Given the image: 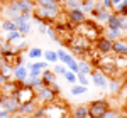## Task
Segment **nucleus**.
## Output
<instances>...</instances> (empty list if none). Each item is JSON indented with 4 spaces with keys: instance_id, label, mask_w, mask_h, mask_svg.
<instances>
[{
    "instance_id": "f257e3e1",
    "label": "nucleus",
    "mask_w": 127,
    "mask_h": 118,
    "mask_svg": "<svg viewBox=\"0 0 127 118\" xmlns=\"http://www.w3.org/2000/svg\"><path fill=\"white\" fill-rule=\"evenodd\" d=\"M19 84H17V89L12 93L15 98H17V101H19V105H22V103H29V101H34L36 99V91L32 88H29L27 84H24V83H20V81H17Z\"/></svg>"
},
{
    "instance_id": "f03ea898",
    "label": "nucleus",
    "mask_w": 127,
    "mask_h": 118,
    "mask_svg": "<svg viewBox=\"0 0 127 118\" xmlns=\"http://www.w3.org/2000/svg\"><path fill=\"white\" fill-rule=\"evenodd\" d=\"M107 110H108V101L95 99L88 105V118H102Z\"/></svg>"
},
{
    "instance_id": "7ed1b4c3",
    "label": "nucleus",
    "mask_w": 127,
    "mask_h": 118,
    "mask_svg": "<svg viewBox=\"0 0 127 118\" xmlns=\"http://www.w3.org/2000/svg\"><path fill=\"white\" fill-rule=\"evenodd\" d=\"M61 10H56V9H42V7H36L34 10V15H37L42 22H56V19L59 17Z\"/></svg>"
},
{
    "instance_id": "20e7f679",
    "label": "nucleus",
    "mask_w": 127,
    "mask_h": 118,
    "mask_svg": "<svg viewBox=\"0 0 127 118\" xmlns=\"http://www.w3.org/2000/svg\"><path fill=\"white\" fill-rule=\"evenodd\" d=\"M36 99H39L41 103H54L56 101V91L51 88V86H41L37 91H36Z\"/></svg>"
},
{
    "instance_id": "39448f33",
    "label": "nucleus",
    "mask_w": 127,
    "mask_h": 118,
    "mask_svg": "<svg viewBox=\"0 0 127 118\" xmlns=\"http://www.w3.org/2000/svg\"><path fill=\"white\" fill-rule=\"evenodd\" d=\"M19 101L17 98L14 96V95H10V96H0V108L7 110L10 115H15V113H19Z\"/></svg>"
},
{
    "instance_id": "423d86ee",
    "label": "nucleus",
    "mask_w": 127,
    "mask_h": 118,
    "mask_svg": "<svg viewBox=\"0 0 127 118\" xmlns=\"http://www.w3.org/2000/svg\"><path fill=\"white\" fill-rule=\"evenodd\" d=\"M66 19H68L69 24H75V25H81L83 22H87V15L81 12L80 9H75V10H68L66 14Z\"/></svg>"
},
{
    "instance_id": "0eeeda50",
    "label": "nucleus",
    "mask_w": 127,
    "mask_h": 118,
    "mask_svg": "<svg viewBox=\"0 0 127 118\" xmlns=\"http://www.w3.org/2000/svg\"><path fill=\"white\" fill-rule=\"evenodd\" d=\"M95 46H97V51H98L100 56H102V54L112 52V42H110L108 39H105L103 36H100L98 39H95Z\"/></svg>"
},
{
    "instance_id": "6e6552de",
    "label": "nucleus",
    "mask_w": 127,
    "mask_h": 118,
    "mask_svg": "<svg viewBox=\"0 0 127 118\" xmlns=\"http://www.w3.org/2000/svg\"><path fill=\"white\" fill-rule=\"evenodd\" d=\"M15 2H17V9H19L20 14H26V12L34 14V10L37 7L34 0H15Z\"/></svg>"
},
{
    "instance_id": "1a4fd4ad",
    "label": "nucleus",
    "mask_w": 127,
    "mask_h": 118,
    "mask_svg": "<svg viewBox=\"0 0 127 118\" xmlns=\"http://www.w3.org/2000/svg\"><path fill=\"white\" fill-rule=\"evenodd\" d=\"M90 74H92V81H93V84H95V86H98V88H102V89L107 88L108 79L105 78V76H103L100 71H92Z\"/></svg>"
},
{
    "instance_id": "9d476101",
    "label": "nucleus",
    "mask_w": 127,
    "mask_h": 118,
    "mask_svg": "<svg viewBox=\"0 0 127 118\" xmlns=\"http://www.w3.org/2000/svg\"><path fill=\"white\" fill-rule=\"evenodd\" d=\"M112 52H115L117 56H127V40L119 39L112 42Z\"/></svg>"
},
{
    "instance_id": "9b49d317",
    "label": "nucleus",
    "mask_w": 127,
    "mask_h": 118,
    "mask_svg": "<svg viewBox=\"0 0 127 118\" xmlns=\"http://www.w3.org/2000/svg\"><path fill=\"white\" fill-rule=\"evenodd\" d=\"M37 110V103H36V99L34 101H29V103H22L19 106V113L20 115H24V117H32V113Z\"/></svg>"
},
{
    "instance_id": "f8f14e48",
    "label": "nucleus",
    "mask_w": 127,
    "mask_h": 118,
    "mask_svg": "<svg viewBox=\"0 0 127 118\" xmlns=\"http://www.w3.org/2000/svg\"><path fill=\"white\" fill-rule=\"evenodd\" d=\"M27 76H29V73H27V68L26 66H15V68H12V78H15L17 81H20V83H24L26 79H27Z\"/></svg>"
},
{
    "instance_id": "ddd939ff",
    "label": "nucleus",
    "mask_w": 127,
    "mask_h": 118,
    "mask_svg": "<svg viewBox=\"0 0 127 118\" xmlns=\"http://www.w3.org/2000/svg\"><path fill=\"white\" fill-rule=\"evenodd\" d=\"M41 81H42L44 86H53V84L58 83V81H56V74H54L51 69H44V71L41 73Z\"/></svg>"
},
{
    "instance_id": "4468645a",
    "label": "nucleus",
    "mask_w": 127,
    "mask_h": 118,
    "mask_svg": "<svg viewBox=\"0 0 127 118\" xmlns=\"http://www.w3.org/2000/svg\"><path fill=\"white\" fill-rule=\"evenodd\" d=\"M64 110L58 106H48L44 108V118H64Z\"/></svg>"
},
{
    "instance_id": "2eb2a0df",
    "label": "nucleus",
    "mask_w": 127,
    "mask_h": 118,
    "mask_svg": "<svg viewBox=\"0 0 127 118\" xmlns=\"http://www.w3.org/2000/svg\"><path fill=\"white\" fill-rule=\"evenodd\" d=\"M36 5H37V7H42V9L61 10V0H37Z\"/></svg>"
},
{
    "instance_id": "dca6fc26",
    "label": "nucleus",
    "mask_w": 127,
    "mask_h": 118,
    "mask_svg": "<svg viewBox=\"0 0 127 118\" xmlns=\"http://www.w3.org/2000/svg\"><path fill=\"white\" fill-rule=\"evenodd\" d=\"M71 115H73V118H88V106L78 105L71 110Z\"/></svg>"
},
{
    "instance_id": "f3484780",
    "label": "nucleus",
    "mask_w": 127,
    "mask_h": 118,
    "mask_svg": "<svg viewBox=\"0 0 127 118\" xmlns=\"http://www.w3.org/2000/svg\"><path fill=\"white\" fill-rule=\"evenodd\" d=\"M103 37H105V39H108L110 42H114V40L122 39V32H120V30H117V29H107Z\"/></svg>"
},
{
    "instance_id": "a211bd4d",
    "label": "nucleus",
    "mask_w": 127,
    "mask_h": 118,
    "mask_svg": "<svg viewBox=\"0 0 127 118\" xmlns=\"http://www.w3.org/2000/svg\"><path fill=\"white\" fill-rule=\"evenodd\" d=\"M92 73V66H90V62H88L87 59H80L78 61V74H90Z\"/></svg>"
},
{
    "instance_id": "6ab92c4d",
    "label": "nucleus",
    "mask_w": 127,
    "mask_h": 118,
    "mask_svg": "<svg viewBox=\"0 0 127 118\" xmlns=\"http://www.w3.org/2000/svg\"><path fill=\"white\" fill-rule=\"evenodd\" d=\"M56 54H58V61H61V62H63L64 66H66L69 61L73 59V56H71L69 52H66L64 49H58V51H56Z\"/></svg>"
},
{
    "instance_id": "aec40b11",
    "label": "nucleus",
    "mask_w": 127,
    "mask_h": 118,
    "mask_svg": "<svg viewBox=\"0 0 127 118\" xmlns=\"http://www.w3.org/2000/svg\"><path fill=\"white\" fill-rule=\"evenodd\" d=\"M107 29H117L119 30V15L117 14H110L107 19Z\"/></svg>"
},
{
    "instance_id": "412c9836",
    "label": "nucleus",
    "mask_w": 127,
    "mask_h": 118,
    "mask_svg": "<svg viewBox=\"0 0 127 118\" xmlns=\"http://www.w3.org/2000/svg\"><path fill=\"white\" fill-rule=\"evenodd\" d=\"M42 58H44V61L46 62H54L56 64V61H58V54H56V51H42Z\"/></svg>"
},
{
    "instance_id": "4be33fe9",
    "label": "nucleus",
    "mask_w": 127,
    "mask_h": 118,
    "mask_svg": "<svg viewBox=\"0 0 127 118\" xmlns=\"http://www.w3.org/2000/svg\"><path fill=\"white\" fill-rule=\"evenodd\" d=\"M0 27H2V30H3V32H12V30H17V25H15L12 20H9V19H3V20H2Z\"/></svg>"
},
{
    "instance_id": "5701e85b",
    "label": "nucleus",
    "mask_w": 127,
    "mask_h": 118,
    "mask_svg": "<svg viewBox=\"0 0 127 118\" xmlns=\"http://www.w3.org/2000/svg\"><path fill=\"white\" fill-rule=\"evenodd\" d=\"M27 58L29 59H41L42 58V49L41 47H31L27 51Z\"/></svg>"
},
{
    "instance_id": "b1692460",
    "label": "nucleus",
    "mask_w": 127,
    "mask_h": 118,
    "mask_svg": "<svg viewBox=\"0 0 127 118\" xmlns=\"http://www.w3.org/2000/svg\"><path fill=\"white\" fill-rule=\"evenodd\" d=\"M69 93L73 96H80V95H85L87 93V86H81V84H75L69 88Z\"/></svg>"
},
{
    "instance_id": "393cba45",
    "label": "nucleus",
    "mask_w": 127,
    "mask_h": 118,
    "mask_svg": "<svg viewBox=\"0 0 127 118\" xmlns=\"http://www.w3.org/2000/svg\"><path fill=\"white\" fill-rule=\"evenodd\" d=\"M20 39H22V34H20V32H17V30L7 32V37H5V40H7V42H10V44H14L15 40H20Z\"/></svg>"
},
{
    "instance_id": "a878e982",
    "label": "nucleus",
    "mask_w": 127,
    "mask_h": 118,
    "mask_svg": "<svg viewBox=\"0 0 127 118\" xmlns=\"http://www.w3.org/2000/svg\"><path fill=\"white\" fill-rule=\"evenodd\" d=\"M122 81L120 79H115V78H112L110 79V93H119V89L122 88Z\"/></svg>"
},
{
    "instance_id": "bb28decb",
    "label": "nucleus",
    "mask_w": 127,
    "mask_h": 118,
    "mask_svg": "<svg viewBox=\"0 0 127 118\" xmlns=\"http://www.w3.org/2000/svg\"><path fill=\"white\" fill-rule=\"evenodd\" d=\"M17 32H20L22 36H27L31 32V22H24V24L17 25Z\"/></svg>"
},
{
    "instance_id": "cd10ccee",
    "label": "nucleus",
    "mask_w": 127,
    "mask_h": 118,
    "mask_svg": "<svg viewBox=\"0 0 127 118\" xmlns=\"http://www.w3.org/2000/svg\"><path fill=\"white\" fill-rule=\"evenodd\" d=\"M51 71H53L56 76H64V73H66L68 69H66V66H64V64H56V66L51 69Z\"/></svg>"
},
{
    "instance_id": "c85d7f7f",
    "label": "nucleus",
    "mask_w": 127,
    "mask_h": 118,
    "mask_svg": "<svg viewBox=\"0 0 127 118\" xmlns=\"http://www.w3.org/2000/svg\"><path fill=\"white\" fill-rule=\"evenodd\" d=\"M110 14H112L110 10H102V12H98L97 15H95V19H97L98 22H107V19H108Z\"/></svg>"
},
{
    "instance_id": "c756f323",
    "label": "nucleus",
    "mask_w": 127,
    "mask_h": 118,
    "mask_svg": "<svg viewBox=\"0 0 127 118\" xmlns=\"http://www.w3.org/2000/svg\"><path fill=\"white\" fill-rule=\"evenodd\" d=\"M66 69H69V71L75 73V74H78V61H76V59H71L68 64H66Z\"/></svg>"
},
{
    "instance_id": "7c9ffc66",
    "label": "nucleus",
    "mask_w": 127,
    "mask_h": 118,
    "mask_svg": "<svg viewBox=\"0 0 127 118\" xmlns=\"http://www.w3.org/2000/svg\"><path fill=\"white\" fill-rule=\"evenodd\" d=\"M119 30L124 34L127 32V17H122V15H119Z\"/></svg>"
},
{
    "instance_id": "2f4dec72",
    "label": "nucleus",
    "mask_w": 127,
    "mask_h": 118,
    "mask_svg": "<svg viewBox=\"0 0 127 118\" xmlns=\"http://www.w3.org/2000/svg\"><path fill=\"white\" fill-rule=\"evenodd\" d=\"M117 117H120V110H110L108 108L102 118H117Z\"/></svg>"
},
{
    "instance_id": "473e14b6",
    "label": "nucleus",
    "mask_w": 127,
    "mask_h": 118,
    "mask_svg": "<svg viewBox=\"0 0 127 118\" xmlns=\"http://www.w3.org/2000/svg\"><path fill=\"white\" fill-rule=\"evenodd\" d=\"M93 5H95L93 2H90V0H87L85 3H81V7H80V10H81L83 14H85V12H92V10H93Z\"/></svg>"
},
{
    "instance_id": "72a5a7b5",
    "label": "nucleus",
    "mask_w": 127,
    "mask_h": 118,
    "mask_svg": "<svg viewBox=\"0 0 127 118\" xmlns=\"http://www.w3.org/2000/svg\"><path fill=\"white\" fill-rule=\"evenodd\" d=\"M64 79H66L68 83H71V84H75V83H76V74L71 73V71H66V73H64Z\"/></svg>"
},
{
    "instance_id": "f704fd0d",
    "label": "nucleus",
    "mask_w": 127,
    "mask_h": 118,
    "mask_svg": "<svg viewBox=\"0 0 127 118\" xmlns=\"http://www.w3.org/2000/svg\"><path fill=\"white\" fill-rule=\"evenodd\" d=\"M76 83H80L81 86H87L88 84V79L85 74H76Z\"/></svg>"
},
{
    "instance_id": "c9c22d12",
    "label": "nucleus",
    "mask_w": 127,
    "mask_h": 118,
    "mask_svg": "<svg viewBox=\"0 0 127 118\" xmlns=\"http://www.w3.org/2000/svg\"><path fill=\"white\" fill-rule=\"evenodd\" d=\"M100 3H102L103 10H110V12H112V0H102Z\"/></svg>"
},
{
    "instance_id": "e433bc0d",
    "label": "nucleus",
    "mask_w": 127,
    "mask_h": 118,
    "mask_svg": "<svg viewBox=\"0 0 127 118\" xmlns=\"http://www.w3.org/2000/svg\"><path fill=\"white\" fill-rule=\"evenodd\" d=\"M46 34H48L49 37L53 40H56V30H54V27H49L48 25V30H46Z\"/></svg>"
},
{
    "instance_id": "4c0bfd02",
    "label": "nucleus",
    "mask_w": 127,
    "mask_h": 118,
    "mask_svg": "<svg viewBox=\"0 0 127 118\" xmlns=\"http://www.w3.org/2000/svg\"><path fill=\"white\" fill-rule=\"evenodd\" d=\"M34 118H44V108H37L34 113H32Z\"/></svg>"
},
{
    "instance_id": "58836bf2",
    "label": "nucleus",
    "mask_w": 127,
    "mask_h": 118,
    "mask_svg": "<svg viewBox=\"0 0 127 118\" xmlns=\"http://www.w3.org/2000/svg\"><path fill=\"white\" fill-rule=\"evenodd\" d=\"M0 118H12V115H10L7 110H3V108H0Z\"/></svg>"
},
{
    "instance_id": "ea45409f",
    "label": "nucleus",
    "mask_w": 127,
    "mask_h": 118,
    "mask_svg": "<svg viewBox=\"0 0 127 118\" xmlns=\"http://www.w3.org/2000/svg\"><path fill=\"white\" fill-rule=\"evenodd\" d=\"M46 30H48V24H46V22H41L39 24V32L41 34H46Z\"/></svg>"
},
{
    "instance_id": "a19ab883",
    "label": "nucleus",
    "mask_w": 127,
    "mask_h": 118,
    "mask_svg": "<svg viewBox=\"0 0 127 118\" xmlns=\"http://www.w3.org/2000/svg\"><path fill=\"white\" fill-rule=\"evenodd\" d=\"M5 83H7V79H5L3 76H2V74H0V88H2V86H3Z\"/></svg>"
},
{
    "instance_id": "79ce46f5",
    "label": "nucleus",
    "mask_w": 127,
    "mask_h": 118,
    "mask_svg": "<svg viewBox=\"0 0 127 118\" xmlns=\"http://www.w3.org/2000/svg\"><path fill=\"white\" fill-rule=\"evenodd\" d=\"M12 118H27V117H24V115H12Z\"/></svg>"
},
{
    "instance_id": "37998d69",
    "label": "nucleus",
    "mask_w": 127,
    "mask_h": 118,
    "mask_svg": "<svg viewBox=\"0 0 127 118\" xmlns=\"http://www.w3.org/2000/svg\"><path fill=\"white\" fill-rule=\"evenodd\" d=\"M117 118H127V117H124V115H120V117H117Z\"/></svg>"
},
{
    "instance_id": "c03bdc74",
    "label": "nucleus",
    "mask_w": 127,
    "mask_h": 118,
    "mask_svg": "<svg viewBox=\"0 0 127 118\" xmlns=\"http://www.w3.org/2000/svg\"><path fill=\"white\" fill-rule=\"evenodd\" d=\"M0 59H2V49H0Z\"/></svg>"
},
{
    "instance_id": "a18cd8bd",
    "label": "nucleus",
    "mask_w": 127,
    "mask_h": 118,
    "mask_svg": "<svg viewBox=\"0 0 127 118\" xmlns=\"http://www.w3.org/2000/svg\"><path fill=\"white\" fill-rule=\"evenodd\" d=\"M0 9H2V3H0Z\"/></svg>"
},
{
    "instance_id": "49530a36",
    "label": "nucleus",
    "mask_w": 127,
    "mask_h": 118,
    "mask_svg": "<svg viewBox=\"0 0 127 118\" xmlns=\"http://www.w3.org/2000/svg\"><path fill=\"white\" fill-rule=\"evenodd\" d=\"M64 118H66V117H64Z\"/></svg>"
}]
</instances>
